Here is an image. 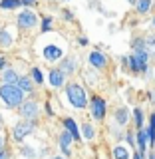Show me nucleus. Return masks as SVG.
Masks as SVG:
<instances>
[{
	"label": "nucleus",
	"instance_id": "nucleus-36",
	"mask_svg": "<svg viewBox=\"0 0 155 159\" xmlns=\"http://www.w3.org/2000/svg\"><path fill=\"white\" fill-rule=\"evenodd\" d=\"M52 159H66V157H62V155H60V157H52Z\"/></svg>",
	"mask_w": 155,
	"mask_h": 159
},
{
	"label": "nucleus",
	"instance_id": "nucleus-9",
	"mask_svg": "<svg viewBox=\"0 0 155 159\" xmlns=\"http://www.w3.org/2000/svg\"><path fill=\"white\" fill-rule=\"evenodd\" d=\"M72 141H74V137H72V133L68 131H62V135H60V149L64 151V155H70V145H72Z\"/></svg>",
	"mask_w": 155,
	"mask_h": 159
},
{
	"label": "nucleus",
	"instance_id": "nucleus-29",
	"mask_svg": "<svg viewBox=\"0 0 155 159\" xmlns=\"http://www.w3.org/2000/svg\"><path fill=\"white\" fill-rule=\"evenodd\" d=\"M22 151H24V155H30V157H32V155H34V151H32V149H28V147H24V149H22Z\"/></svg>",
	"mask_w": 155,
	"mask_h": 159
},
{
	"label": "nucleus",
	"instance_id": "nucleus-6",
	"mask_svg": "<svg viewBox=\"0 0 155 159\" xmlns=\"http://www.w3.org/2000/svg\"><path fill=\"white\" fill-rule=\"evenodd\" d=\"M89 113H92L93 119H103L106 117V102H103L99 96L92 98V102H89Z\"/></svg>",
	"mask_w": 155,
	"mask_h": 159
},
{
	"label": "nucleus",
	"instance_id": "nucleus-1",
	"mask_svg": "<svg viewBox=\"0 0 155 159\" xmlns=\"http://www.w3.org/2000/svg\"><path fill=\"white\" fill-rule=\"evenodd\" d=\"M0 99L8 107H20V103L24 102V92L16 84H4L0 86Z\"/></svg>",
	"mask_w": 155,
	"mask_h": 159
},
{
	"label": "nucleus",
	"instance_id": "nucleus-26",
	"mask_svg": "<svg viewBox=\"0 0 155 159\" xmlns=\"http://www.w3.org/2000/svg\"><path fill=\"white\" fill-rule=\"evenodd\" d=\"M50 24H52V18H44V22H42V32H48L50 30Z\"/></svg>",
	"mask_w": 155,
	"mask_h": 159
},
{
	"label": "nucleus",
	"instance_id": "nucleus-11",
	"mask_svg": "<svg viewBox=\"0 0 155 159\" xmlns=\"http://www.w3.org/2000/svg\"><path fill=\"white\" fill-rule=\"evenodd\" d=\"M44 58L50 60V62H54V60L62 58V48H58V46H54V44H50V46L44 48Z\"/></svg>",
	"mask_w": 155,
	"mask_h": 159
},
{
	"label": "nucleus",
	"instance_id": "nucleus-40",
	"mask_svg": "<svg viewBox=\"0 0 155 159\" xmlns=\"http://www.w3.org/2000/svg\"><path fill=\"white\" fill-rule=\"evenodd\" d=\"M2 159H8V155H6V157H2Z\"/></svg>",
	"mask_w": 155,
	"mask_h": 159
},
{
	"label": "nucleus",
	"instance_id": "nucleus-22",
	"mask_svg": "<svg viewBox=\"0 0 155 159\" xmlns=\"http://www.w3.org/2000/svg\"><path fill=\"white\" fill-rule=\"evenodd\" d=\"M133 116H135V125L141 129L143 127V111L137 107V109H133Z\"/></svg>",
	"mask_w": 155,
	"mask_h": 159
},
{
	"label": "nucleus",
	"instance_id": "nucleus-2",
	"mask_svg": "<svg viewBox=\"0 0 155 159\" xmlns=\"http://www.w3.org/2000/svg\"><path fill=\"white\" fill-rule=\"evenodd\" d=\"M66 96H68V99H70V103H72L74 107H78V109H84V107L88 106L86 89L80 86L78 82L68 84V88H66Z\"/></svg>",
	"mask_w": 155,
	"mask_h": 159
},
{
	"label": "nucleus",
	"instance_id": "nucleus-30",
	"mask_svg": "<svg viewBox=\"0 0 155 159\" xmlns=\"http://www.w3.org/2000/svg\"><path fill=\"white\" fill-rule=\"evenodd\" d=\"M4 68H6V60L0 56V70H4Z\"/></svg>",
	"mask_w": 155,
	"mask_h": 159
},
{
	"label": "nucleus",
	"instance_id": "nucleus-33",
	"mask_svg": "<svg viewBox=\"0 0 155 159\" xmlns=\"http://www.w3.org/2000/svg\"><path fill=\"white\" fill-rule=\"evenodd\" d=\"M4 149V137H0V151Z\"/></svg>",
	"mask_w": 155,
	"mask_h": 159
},
{
	"label": "nucleus",
	"instance_id": "nucleus-31",
	"mask_svg": "<svg viewBox=\"0 0 155 159\" xmlns=\"http://www.w3.org/2000/svg\"><path fill=\"white\" fill-rule=\"evenodd\" d=\"M64 16H66V20H72V18H74V16H72V12H68V10L64 12Z\"/></svg>",
	"mask_w": 155,
	"mask_h": 159
},
{
	"label": "nucleus",
	"instance_id": "nucleus-34",
	"mask_svg": "<svg viewBox=\"0 0 155 159\" xmlns=\"http://www.w3.org/2000/svg\"><path fill=\"white\" fill-rule=\"evenodd\" d=\"M149 127H155V113L151 116V125H149Z\"/></svg>",
	"mask_w": 155,
	"mask_h": 159
},
{
	"label": "nucleus",
	"instance_id": "nucleus-24",
	"mask_svg": "<svg viewBox=\"0 0 155 159\" xmlns=\"http://www.w3.org/2000/svg\"><path fill=\"white\" fill-rule=\"evenodd\" d=\"M145 48L149 50V52H155V34L147 36V40H145Z\"/></svg>",
	"mask_w": 155,
	"mask_h": 159
},
{
	"label": "nucleus",
	"instance_id": "nucleus-37",
	"mask_svg": "<svg viewBox=\"0 0 155 159\" xmlns=\"http://www.w3.org/2000/svg\"><path fill=\"white\" fill-rule=\"evenodd\" d=\"M129 2H131V4H135V2H137V0H129Z\"/></svg>",
	"mask_w": 155,
	"mask_h": 159
},
{
	"label": "nucleus",
	"instance_id": "nucleus-3",
	"mask_svg": "<svg viewBox=\"0 0 155 159\" xmlns=\"http://www.w3.org/2000/svg\"><path fill=\"white\" fill-rule=\"evenodd\" d=\"M20 116L24 119H32V121H36L38 116H40V106L36 99H24L22 103H20Z\"/></svg>",
	"mask_w": 155,
	"mask_h": 159
},
{
	"label": "nucleus",
	"instance_id": "nucleus-7",
	"mask_svg": "<svg viewBox=\"0 0 155 159\" xmlns=\"http://www.w3.org/2000/svg\"><path fill=\"white\" fill-rule=\"evenodd\" d=\"M88 60H89V66H92V68H98V70H102V68L107 64V58L103 56L99 50H93V52L89 54V58H88Z\"/></svg>",
	"mask_w": 155,
	"mask_h": 159
},
{
	"label": "nucleus",
	"instance_id": "nucleus-16",
	"mask_svg": "<svg viewBox=\"0 0 155 159\" xmlns=\"http://www.w3.org/2000/svg\"><path fill=\"white\" fill-rule=\"evenodd\" d=\"M12 46V34L10 30H0V48H10Z\"/></svg>",
	"mask_w": 155,
	"mask_h": 159
},
{
	"label": "nucleus",
	"instance_id": "nucleus-27",
	"mask_svg": "<svg viewBox=\"0 0 155 159\" xmlns=\"http://www.w3.org/2000/svg\"><path fill=\"white\" fill-rule=\"evenodd\" d=\"M127 141H129V145H135V137H133V133H127Z\"/></svg>",
	"mask_w": 155,
	"mask_h": 159
},
{
	"label": "nucleus",
	"instance_id": "nucleus-10",
	"mask_svg": "<svg viewBox=\"0 0 155 159\" xmlns=\"http://www.w3.org/2000/svg\"><path fill=\"white\" fill-rule=\"evenodd\" d=\"M135 145L139 147V153L141 155H145V149H147V145H149V139H147V131L145 129H137V143Z\"/></svg>",
	"mask_w": 155,
	"mask_h": 159
},
{
	"label": "nucleus",
	"instance_id": "nucleus-5",
	"mask_svg": "<svg viewBox=\"0 0 155 159\" xmlns=\"http://www.w3.org/2000/svg\"><path fill=\"white\" fill-rule=\"evenodd\" d=\"M16 22H18V26L22 28V30H32L38 24V16L32 12V10H24V12L18 14Z\"/></svg>",
	"mask_w": 155,
	"mask_h": 159
},
{
	"label": "nucleus",
	"instance_id": "nucleus-38",
	"mask_svg": "<svg viewBox=\"0 0 155 159\" xmlns=\"http://www.w3.org/2000/svg\"><path fill=\"white\" fill-rule=\"evenodd\" d=\"M149 159H155V155H149Z\"/></svg>",
	"mask_w": 155,
	"mask_h": 159
},
{
	"label": "nucleus",
	"instance_id": "nucleus-15",
	"mask_svg": "<svg viewBox=\"0 0 155 159\" xmlns=\"http://www.w3.org/2000/svg\"><path fill=\"white\" fill-rule=\"evenodd\" d=\"M16 86L22 89L24 93L26 92H32V88H34V84H32V80L26 78V76H22V78H18V82H16Z\"/></svg>",
	"mask_w": 155,
	"mask_h": 159
},
{
	"label": "nucleus",
	"instance_id": "nucleus-42",
	"mask_svg": "<svg viewBox=\"0 0 155 159\" xmlns=\"http://www.w3.org/2000/svg\"><path fill=\"white\" fill-rule=\"evenodd\" d=\"M153 24H155V18H153Z\"/></svg>",
	"mask_w": 155,
	"mask_h": 159
},
{
	"label": "nucleus",
	"instance_id": "nucleus-12",
	"mask_svg": "<svg viewBox=\"0 0 155 159\" xmlns=\"http://www.w3.org/2000/svg\"><path fill=\"white\" fill-rule=\"evenodd\" d=\"M123 62H125V64H129V68H131L135 74H137V72H143V70L147 68V64H143L141 60H139V58L135 56V54H133V58H125Z\"/></svg>",
	"mask_w": 155,
	"mask_h": 159
},
{
	"label": "nucleus",
	"instance_id": "nucleus-21",
	"mask_svg": "<svg viewBox=\"0 0 155 159\" xmlns=\"http://www.w3.org/2000/svg\"><path fill=\"white\" fill-rule=\"evenodd\" d=\"M22 4V0H0V8L4 10H14Z\"/></svg>",
	"mask_w": 155,
	"mask_h": 159
},
{
	"label": "nucleus",
	"instance_id": "nucleus-28",
	"mask_svg": "<svg viewBox=\"0 0 155 159\" xmlns=\"http://www.w3.org/2000/svg\"><path fill=\"white\" fill-rule=\"evenodd\" d=\"M22 4H24V6H34L36 0H22Z\"/></svg>",
	"mask_w": 155,
	"mask_h": 159
},
{
	"label": "nucleus",
	"instance_id": "nucleus-19",
	"mask_svg": "<svg viewBox=\"0 0 155 159\" xmlns=\"http://www.w3.org/2000/svg\"><path fill=\"white\" fill-rule=\"evenodd\" d=\"M113 159H129V151H127V147L117 145L116 149H113Z\"/></svg>",
	"mask_w": 155,
	"mask_h": 159
},
{
	"label": "nucleus",
	"instance_id": "nucleus-17",
	"mask_svg": "<svg viewBox=\"0 0 155 159\" xmlns=\"http://www.w3.org/2000/svg\"><path fill=\"white\" fill-rule=\"evenodd\" d=\"M18 74L16 72H14V70L12 68H6V70H4V74H2V80H4V84H16L18 82Z\"/></svg>",
	"mask_w": 155,
	"mask_h": 159
},
{
	"label": "nucleus",
	"instance_id": "nucleus-20",
	"mask_svg": "<svg viewBox=\"0 0 155 159\" xmlns=\"http://www.w3.org/2000/svg\"><path fill=\"white\" fill-rule=\"evenodd\" d=\"M116 119H117V123H119V125H125V123H127V119H129L127 109H125V107L117 109V111H116Z\"/></svg>",
	"mask_w": 155,
	"mask_h": 159
},
{
	"label": "nucleus",
	"instance_id": "nucleus-32",
	"mask_svg": "<svg viewBox=\"0 0 155 159\" xmlns=\"http://www.w3.org/2000/svg\"><path fill=\"white\" fill-rule=\"evenodd\" d=\"M133 159H145V155H141V153H139V151H137V153H135V155H133Z\"/></svg>",
	"mask_w": 155,
	"mask_h": 159
},
{
	"label": "nucleus",
	"instance_id": "nucleus-8",
	"mask_svg": "<svg viewBox=\"0 0 155 159\" xmlns=\"http://www.w3.org/2000/svg\"><path fill=\"white\" fill-rule=\"evenodd\" d=\"M64 80H66V74H64L60 68H54L52 72H50V84H52L54 88H62Z\"/></svg>",
	"mask_w": 155,
	"mask_h": 159
},
{
	"label": "nucleus",
	"instance_id": "nucleus-35",
	"mask_svg": "<svg viewBox=\"0 0 155 159\" xmlns=\"http://www.w3.org/2000/svg\"><path fill=\"white\" fill-rule=\"evenodd\" d=\"M2 157H6V151H4V149L0 151V159H2Z\"/></svg>",
	"mask_w": 155,
	"mask_h": 159
},
{
	"label": "nucleus",
	"instance_id": "nucleus-14",
	"mask_svg": "<svg viewBox=\"0 0 155 159\" xmlns=\"http://www.w3.org/2000/svg\"><path fill=\"white\" fill-rule=\"evenodd\" d=\"M60 70H62V72L64 74H72L74 72V70H76V58H66V60H62V68H60Z\"/></svg>",
	"mask_w": 155,
	"mask_h": 159
},
{
	"label": "nucleus",
	"instance_id": "nucleus-13",
	"mask_svg": "<svg viewBox=\"0 0 155 159\" xmlns=\"http://www.w3.org/2000/svg\"><path fill=\"white\" fill-rule=\"evenodd\" d=\"M64 127H66L68 131L72 133L74 141H80V131H78V125H76V121H74L72 117H66V119H64Z\"/></svg>",
	"mask_w": 155,
	"mask_h": 159
},
{
	"label": "nucleus",
	"instance_id": "nucleus-41",
	"mask_svg": "<svg viewBox=\"0 0 155 159\" xmlns=\"http://www.w3.org/2000/svg\"><path fill=\"white\" fill-rule=\"evenodd\" d=\"M153 6H155V0H153Z\"/></svg>",
	"mask_w": 155,
	"mask_h": 159
},
{
	"label": "nucleus",
	"instance_id": "nucleus-23",
	"mask_svg": "<svg viewBox=\"0 0 155 159\" xmlns=\"http://www.w3.org/2000/svg\"><path fill=\"white\" fill-rule=\"evenodd\" d=\"M84 135H86V139H93V135H96V131H93V127L89 125V123H84Z\"/></svg>",
	"mask_w": 155,
	"mask_h": 159
},
{
	"label": "nucleus",
	"instance_id": "nucleus-25",
	"mask_svg": "<svg viewBox=\"0 0 155 159\" xmlns=\"http://www.w3.org/2000/svg\"><path fill=\"white\" fill-rule=\"evenodd\" d=\"M32 78H34V82H36V84H42L44 82V76H42V72H40L38 68H32Z\"/></svg>",
	"mask_w": 155,
	"mask_h": 159
},
{
	"label": "nucleus",
	"instance_id": "nucleus-4",
	"mask_svg": "<svg viewBox=\"0 0 155 159\" xmlns=\"http://www.w3.org/2000/svg\"><path fill=\"white\" fill-rule=\"evenodd\" d=\"M34 131V121L32 119H22V121H18L16 125L12 127V137L16 139V141H22L26 135Z\"/></svg>",
	"mask_w": 155,
	"mask_h": 159
},
{
	"label": "nucleus",
	"instance_id": "nucleus-18",
	"mask_svg": "<svg viewBox=\"0 0 155 159\" xmlns=\"http://www.w3.org/2000/svg\"><path fill=\"white\" fill-rule=\"evenodd\" d=\"M151 4H153V0H137V2H135V8H137L139 14H145L147 10L151 8Z\"/></svg>",
	"mask_w": 155,
	"mask_h": 159
},
{
	"label": "nucleus",
	"instance_id": "nucleus-39",
	"mask_svg": "<svg viewBox=\"0 0 155 159\" xmlns=\"http://www.w3.org/2000/svg\"><path fill=\"white\" fill-rule=\"evenodd\" d=\"M0 127H2V119H0Z\"/></svg>",
	"mask_w": 155,
	"mask_h": 159
}]
</instances>
